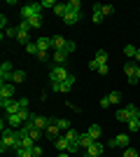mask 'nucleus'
<instances>
[{
    "instance_id": "nucleus-19",
    "label": "nucleus",
    "mask_w": 140,
    "mask_h": 157,
    "mask_svg": "<svg viewBox=\"0 0 140 157\" xmlns=\"http://www.w3.org/2000/svg\"><path fill=\"white\" fill-rule=\"evenodd\" d=\"M87 134H89V136L93 138V141H98L103 131H100V127H98V124H91V127H89V129H87Z\"/></svg>"
},
{
    "instance_id": "nucleus-38",
    "label": "nucleus",
    "mask_w": 140,
    "mask_h": 157,
    "mask_svg": "<svg viewBox=\"0 0 140 157\" xmlns=\"http://www.w3.org/2000/svg\"><path fill=\"white\" fill-rule=\"evenodd\" d=\"M98 73H100V75H107V73H110V66H107V63H100L98 66Z\"/></svg>"
},
{
    "instance_id": "nucleus-40",
    "label": "nucleus",
    "mask_w": 140,
    "mask_h": 157,
    "mask_svg": "<svg viewBox=\"0 0 140 157\" xmlns=\"http://www.w3.org/2000/svg\"><path fill=\"white\" fill-rule=\"evenodd\" d=\"M31 150H33V157H42V148H40V145H33Z\"/></svg>"
},
{
    "instance_id": "nucleus-23",
    "label": "nucleus",
    "mask_w": 140,
    "mask_h": 157,
    "mask_svg": "<svg viewBox=\"0 0 140 157\" xmlns=\"http://www.w3.org/2000/svg\"><path fill=\"white\" fill-rule=\"evenodd\" d=\"M26 80V73L23 71H14L12 73V85H19V82H23Z\"/></svg>"
},
{
    "instance_id": "nucleus-3",
    "label": "nucleus",
    "mask_w": 140,
    "mask_h": 157,
    "mask_svg": "<svg viewBox=\"0 0 140 157\" xmlns=\"http://www.w3.org/2000/svg\"><path fill=\"white\" fill-rule=\"evenodd\" d=\"M68 78H70V73H68L66 66H54L52 71H49V80L52 82H66Z\"/></svg>"
},
{
    "instance_id": "nucleus-48",
    "label": "nucleus",
    "mask_w": 140,
    "mask_h": 157,
    "mask_svg": "<svg viewBox=\"0 0 140 157\" xmlns=\"http://www.w3.org/2000/svg\"><path fill=\"white\" fill-rule=\"evenodd\" d=\"M100 157H103V155H100Z\"/></svg>"
},
{
    "instance_id": "nucleus-28",
    "label": "nucleus",
    "mask_w": 140,
    "mask_h": 157,
    "mask_svg": "<svg viewBox=\"0 0 140 157\" xmlns=\"http://www.w3.org/2000/svg\"><path fill=\"white\" fill-rule=\"evenodd\" d=\"M68 10H70V12H82V2L80 0H70V2H68Z\"/></svg>"
},
{
    "instance_id": "nucleus-34",
    "label": "nucleus",
    "mask_w": 140,
    "mask_h": 157,
    "mask_svg": "<svg viewBox=\"0 0 140 157\" xmlns=\"http://www.w3.org/2000/svg\"><path fill=\"white\" fill-rule=\"evenodd\" d=\"M107 98H110V103H119V101H121V94L119 92H110V94H107Z\"/></svg>"
},
{
    "instance_id": "nucleus-26",
    "label": "nucleus",
    "mask_w": 140,
    "mask_h": 157,
    "mask_svg": "<svg viewBox=\"0 0 140 157\" xmlns=\"http://www.w3.org/2000/svg\"><path fill=\"white\" fill-rule=\"evenodd\" d=\"M91 19H93V24H100V21H103V12H100V5H96V7H93Z\"/></svg>"
},
{
    "instance_id": "nucleus-39",
    "label": "nucleus",
    "mask_w": 140,
    "mask_h": 157,
    "mask_svg": "<svg viewBox=\"0 0 140 157\" xmlns=\"http://www.w3.org/2000/svg\"><path fill=\"white\" fill-rule=\"evenodd\" d=\"M98 103H100V108H110V105H112V103H110V98H107V96H103V98H100V101H98Z\"/></svg>"
},
{
    "instance_id": "nucleus-13",
    "label": "nucleus",
    "mask_w": 140,
    "mask_h": 157,
    "mask_svg": "<svg viewBox=\"0 0 140 157\" xmlns=\"http://www.w3.org/2000/svg\"><path fill=\"white\" fill-rule=\"evenodd\" d=\"M80 19H82V12H70V10H68V14L63 17V21H66L68 26H75Z\"/></svg>"
},
{
    "instance_id": "nucleus-17",
    "label": "nucleus",
    "mask_w": 140,
    "mask_h": 157,
    "mask_svg": "<svg viewBox=\"0 0 140 157\" xmlns=\"http://www.w3.org/2000/svg\"><path fill=\"white\" fill-rule=\"evenodd\" d=\"M63 136L68 138V143H80V131H75V129H68Z\"/></svg>"
},
{
    "instance_id": "nucleus-37",
    "label": "nucleus",
    "mask_w": 140,
    "mask_h": 157,
    "mask_svg": "<svg viewBox=\"0 0 140 157\" xmlns=\"http://www.w3.org/2000/svg\"><path fill=\"white\" fill-rule=\"evenodd\" d=\"M28 136L33 138V141H38V138L42 136V131H40V129H31V131H28Z\"/></svg>"
},
{
    "instance_id": "nucleus-42",
    "label": "nucleus",
    "mask_w": 140,
    "mask_h": 157,
    "mask_svg": "<svg viewBox=\"0 0 140 157\" xmlns=\"http://www.w3.org/2000/svg\"><path fill=\"white\" fill-rule=\"evenodd\" d=\"M66 52H68V54H70V52H75V42H73V40H68V45H66Z\"/></svg>"
},
{
    "instance_id": "nucleus-8",
    "label": "nucleus",
    "mask_w": 140,
    "mask_h": 157,
    "mask_svg": "<svg viewBox=\"0 0 140 157\" xmlns=\"http://www.w3.org/2000/svg\"><path fill=\"white\" fill-rule=\"evenodd\" d=\"M52 45L56 52H66V45H68V38H63V35H54L52 38Z\"/></svg>"
},
{
    "instance_id": "nucleus-43",
    "label": "nucleus",
    "mask_w": 140,
    "mask_h": 157,
    "mask_svg": "<svg viewBox=\"0 0 140 157\" xmlns=\"http://www.w3.org/2000/svg\"><path fill=\"white\" fill-rule=\"evenodd\" d=\"M98 61H96V59H91V61H89V68H91V71H98Z\"/></svg>"
},
{
    "instance_id": "nucleus-22",
    "label": "nucleus",
    "mask_w": 140,
    "mask_h": 157,
    "mask_svg": "<svg viewBox=\"0 0 140 157\" xmlns=\"http://www.w3.org/2000/svg\"><path fill=\"white\" fill-rule=\"evenodd\" d=\"M126 124H128V131H131V134H135V131L140 129V117H131Z\"/></svg>"
},
{
    "instance_id": "nucleus-33",
    "label": "nucleus",
    "mask_w": 140,
    "mask_h": 157,
    "mask_svg": "<svg viewBox=\"0 0 140 157\" xmlns=\"http://www.w3.org/2000/svg\"><path fill=\"white\" fill-rule=\"evenodd\" d=\"M100 12H103V17H110L114 12V5H100Z\"/></svg>"
},
{
    "instance_id": "nucleus-41",
    "label": "nucleus",
    "mask_w": 140,
    "mask_h": 157,
    "mask_svg": "<svg viewBox=\"0 0 140 157\" xmlns=\"http://www.w3.org/2000/svg\"><path fill=\"white\" fill-rule=\"evenodd\" d=\"M45 7H52V10H54L56 2H54V0H42V10H45Z\"/></svg>"
},
{
    "instance_id": "nucleus-30",
    "label": "nucleus",
    "mask_w": 140,
    "mask_h": 157,
    "mask_svg": "<svg viewBox=\"0 0 140 157\" xmlns=\"http://www.w3.org/2000/svg\"><path fill=\"white\" fill-rule=\"evenodd\" d=\"M135 52H138V47H135V45H126V47H124V54L131 56V59H135Z\"/></svg>"
},
{
    "instance_id": "nucleus-9",
    "label": "nucleus",
    "mask_w": 140,
    "mask_h": 157,
    "mask_svg": "<svg viewBox=\"0 0 140 157\" xmlns=\"http://www.w3.org/2000/svg\"><path fill=\"white\" fill-rule=\"evenodd\" d=\"M21 110H26V108L21 105V101H9V103L5 105V113H7V115H16V113H21Z\"/></svg>"
},
{
    "instance_id": "nucleus-7",
    "label": "nucleus",
    "mask_w": 140,
    "mask_h": 157,
    "mask_svg": "<svg viewBox=\"0 0 140 157\" xmlns=\"http://www.w3.org/2000/svg\"><path fill=\"white\" fill-rule=\"evenodd\" d=\"M14 96V85L12 82H7V85L0 87V101H9Z\"/></svg>"
},
{
    "instance_id": "nucleus-29",
    "label": "nucleus",
    "mask_w": 140,
    "mask_h": 157,
    "mask_svg": "<svg viewBox=\"0 0 140 157\" xmlns=\"http://www.w3.org/2000/svg\"><path fill=\"white\" fill-rule=\"evenodd\" d=\"M16 33H19V28H14V26H7L5 31H2V38H5V35H7V38H16Z\"/></svg>"
},
{
    "instance_id": "nucleus-45",
    "label": "nucleus",
    "mask_w": 140,
    "mask_h": 157,
    "mask_svg": "<svg viewBox=\"0 0 140 157\" xmlns=\"http://www.w3.org/2000/svg\"><path fill=\"white\" fill-rule=\"evenodd\" d=\"M135 78L140 80V66H138V68H135Z\"/></svg>"
},
{
    "instance_id": "nucleus-21",
    "label": "nucleus",
    "mask_w": 140,
    "mask_h": 157,
    "mask_svg": "<svg viewBox=\"0 0 140 157\" xmlns=\"http://www.w3.org/2000/svg\"><path fill=\"white\" fill-rule=\"evenodd\" d=\"M91 143H93V138L89 136L87 131H84V134H80V148H89Z\"/></svg>"
},
{
    "instance_id": "nucleus-27",
    "label": "nucleus",
    "mask_w": 140,
    "mask_h": 157,
    "mask_svg": "<svg viewBox=\"0 0 140 157\" xmlns=\"http://www.w3.org/2000/svg\"><path fill=\"white\" fill-rule=\"evenodd\" d=\"M93 59L98 61V63H107V52H105V49H98V52H96V56H93Z\"/></svg>"
},
{
    "instance_id": "nucleus-14",
    "label": "nucleus",
    "mask_w": 140,
    "mask_h": 157,
    "mask_svg": "<svg viewBox=\"0 0 140 157\" xmlns=\"http://www.w3.org/2000/svg\"><path fill=\"white\" fill-rule=\"evenodd\" d=\"M54 145H56V150H59V152H68V148H70V143H68L66 136H59L56 141H54Z\"/></svg>"
},
{
    "instance_id": "nucleus-4",
    "label": "nucleus",
    "mask_w": 140,
    "mask_h": 157,
    "mask_svg": "<svg viewBox=\"0 0 140 157\" xmlns=\"http://www.w3.org/2000/svg\"><path fill=\"white\" fill-rule=\"evenodd\" d=\"M73 82H75V75L70 73V78H68L66 82H54L52 89H54V92H59V94H66V92H70V89H73Z\"/></svg>"
},
{
    "instance_id": "nucleus-1",
    "label": "nucleus",
    "mask_w": 140,
    "mask_h": 157,
    "mask_svg": "<svg viewBox=\"0 0 140 157\" xmlns=\"http://www.w3.org/2000/svg\"><path fill=\"white\" fill-rule=\"evenodd\" d=\"M23 145H21V138H19V131L14 129H2V141H0V152H7V150H21Z\"/></svg>"
},
{
    "instance_id": "nucleus-18",
    "label": "nucleus",
    "mask_w": 140,
    "mask_h": 157,
    "mask_svg": "<svg viewBox=\"0 0 140 157\" xmlns=\"http://www.w3.org/2000/svg\"><path fill=\"white\" fill-rule=\"evenodd\" d=\"M135 68H138V66H133V63H124V73H126L128 80H138L135 78Z\"/></svg>"
},
{
    "instance_id": "nucleus-25",
    "label": "nucleus",
    "mask_w": 140,
    "mask_h": 157,
    "mask_svg": "<svg viewBox=\"0 0 140 157\" xmlns=\"http://www.w3.org/2000/svg\"><path fill=\"white\" fill-rule=\"evenodd\" d=\"M54 122L59 124V129H61V131H68V129H73V127H70V122H68V120H63V117H54Z\"/></svg>"
},
{
    "instance_id": "nucleus-12",
    "label": "nucleus",
    "mask_w": 140,
    "mask_h": 157,
    "mask_svg": "<svg viewBox=\"0 0 140 157\" xmlns=\"http://www.w3.org/2000/svg\"><path fill=\"white\" fill-rule=\"evenodd\" d=\"M47 136L49 138H54V141H56V138L61 136V129H59V124H56V122H54V117H52V122H49V127H47Z\"/></svg>"
},
{
    "instance_id": "nucleus-11",
    "label": "nucleus",
    "mask_w": 140,
    "mask_h": 157,
    "mask_svg": "<svg viewBox=\"0 0 140 157\" xmlns=\"http://www.w3.org/2000/svg\"><path fill=\"white\" fill-rule=\"evenodd\" d=\"M87 155H91V157H100V155H103V143H100V141H93V143L87 148Z\"/></svg>"
},
{
    "instance_id": "nucleus-6",
    "label": "nucleus",
    "mask_w": 140,
    "mask_h": 157,
    "mask_svg": "<svg viewBox=\"0 0 140 157\" xmlns=\"http://www.w3.org/2000/svg\"><path fill=\"white\" fill-rule=\"evenodd\" d=\"M107 145L110 148H128V134H117Z\"/></svg>"
},
{
    "instance_id": "nucleus-31",
    "label": "nucleus",
    "mask_w": 140,
    "mask_h": 157,
    "mask_svg": "<svg viewBox=\"0 0 140 157\" xmlns=\"http://www.w3.org/2000/svg\"><path fill=\"white\" fill-rule=\"evenodd\" d=\"M26 52L33 54V56H38V52H40V49H38V42H28V45H26Z\"/></svg>"
},
{
    "instance_id": "nucleus-32",
    "label": "nucleus",
    "mask_w": 140,
    "mask_h": 157,
    "mask_svg": "<svg viewBox=\"0 0 140 157\" xmlns=\"http://www.w3.org/2000/svg\"><path fill=\"white\" fill-rule=\"evenodd\" d=\"M28 26H31V28H40L42 26V17H33V19H28Z\"/></svg>"
},
{
    "instance_id": "nucleus-20",
    "label": "nucleus",
    "mask_w": 140,
    "mask_h": 157,
    "mask_svg": "<svg viewBox=\"0 0 140 157\" xmlns=\"http://www.w3.org/2000/svg\"><path fill=\"white\" fill-rule=\"evenodd\" d=\"M52 59L56 61V66H63V63H66V59H68V52H54Z\"/></svg>"
},
{
    "instance_id": "nucleus-5",
    "label": "nucleus",
    "mask_w": 140,
    "mask_h": 157,
    "mask_svg": "<svg viewBox=\"0 0 140 157\" xmlns=\"http://www.w3.org/2000/svg\"><path fill=\"white\" fill-rule=\"evenodd\" d=\"M12 63L9 61H5V63H0V80H2V85H7V82H12Z\"/></svg>"
},
{
    "instance_id": "nucleus-16",
    "label": "nucleus",
    "mask_w": 140,
    "mask_h": 157,
    "mask_svg": "<svg viewBox=\"0 0 140 157\" xmlns=\"http://www.w3.org/2000/svg\"><path fill=\"white\" fill-rule=\"evenodd\" d=\"M35 42H38V49H40V52H47L49 47H54L52 45V38H40V40H35Z\"/></svg>"
},
{
    "instance_id": "nucleus-35",
    "label": "nucleus",
    "mask_w": 140,
    "mask_h": 157,
    "mask_svg": "<svg viewBox=\"0 0 140 157\" xmlns=\"http://www.w3.org/2000/svg\"><path fill=\"white\" fill-rule=\"evenodd\" d=\"M16 157H33V150L31 148H21V150H16Z\"/></svg>"
},
{
    "instance_id": "nucleus-15",
    "label": "nucleus",
    "mask_w": 140,
    "mask_h": 157,
    "mask_svg": "<svg viewBox=\"0 0 140 157\" xmlns=\"http://www.w3.org/2000/svg\"><path fill=\"white\" fill-rule=\"evenodd\" d=\"M54 14L63 19V17L68 14V2H56V7H54Z\"/></svg>"
},
{
    "instance_id": "nucleus-47",
    "label": "nucleus",
    "mask_w": 140,
    "mask_h": 157,
    "mask_svg": "<svg viewBox=\"0 0 140 157\" xmlns=\"http://www.w3.org/2000/svg\"><path fill=\"white\" fill-rule=\"evenodd\" d=\"M84 157H91V155H84Z\"/></svg>"
},
{
    "instance_id": "nucleus-36",
    "label": "nucleus",
    "mask_w": 140,
    "mask_h": 157,
    "mask_svg": "<svg viewBox=\"0 0 140 157\" xmlns=\"http://www.w3.org/2000/svg\"><path fill=\"white\" fill-rule=\"evenodd\" d=\"M124 157H140V150H133V148H124Z\"/></svg>"
},
{
    "instance_id": "nucleus-44",
    "label": "nucleus",
    "mask_w": 140,
    "mask_h": 157,
    "mask_svg": "<svg viewBox=\"0 0 140 157\" xmlns=\"http://www.w3.org/2000/svg\"><path fill=\"white\" fill-rule=\"evenodd\" d=\"M135 61H138V66H140V49L135 52Z\"/></svg>"
},
{
    "instance_id": "nucleus-10",
    "label": "nucleus",
    "mask_w": 140,
    "mask_h": 157,
    "mask_svg": "<svg viewBox=\"0 0 140 157\" xmlns=\"http://www.w3.org/2000/svg\"><path fill=\"white\" fill-rule=\"evenodd\" d=\"M49 122H52V117H42V115H33V124H35V129H47L49 127Z\"/></svg>"
},
{
    "instance_id": "nucleus-24",
    "label": "nucleus",
    "mask_w": 140,
    "mask_h": 157,
    "mask_svg": "<svg viewBox=\"0 0 140 157\" xmlns=\"http://www.w3.org/2000/svg\"><path fill=\"white\" fill-rule=\"evenodd\" d=\"M128 120H131L128 110L126 108H119V110H117V122H128Z\"/></svg>"
},
{
    "instance_id": "nucleus-2",
    "label": "nucleus",
    "mask_w": 140,
    "mask_h": 157,
    "mask_svg": "<svg viewBox=\"0 0 140 157\" xmlns=\"http://www.w3.org/2000/svg\"><path fill=\"white\" fill-rule=\"evenodd\" d=\"M33 17H42V2H28V5L21 7V19L28 21Z\"/></svg>"
},
{
    "instance_id": "nucleus-46",
    "label": "nucleus",
    "mask_w": 140,
    "mask_h": 157,
    "mask_svg": "<svg viewBox=\"0 0 140 157\" xmlns=\"http://www.w3.org/2000/svg\"><path fill=\"white\" fill-rule=\"evenodd\" d=\"M68 155H70V152H59V157H68Z\"/></svg>"
}]
</instances>
